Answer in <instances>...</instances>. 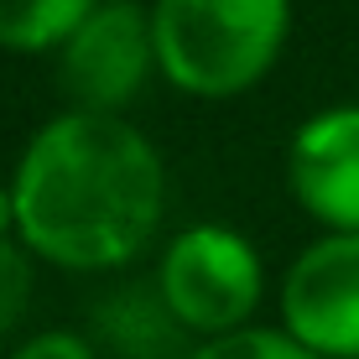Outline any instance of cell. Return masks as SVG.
Listing matches in <instances>:
<instances>
[{
	"instance_id": "obj_5",
	"label": "cell",
	"mask_w": 359,
	"mask_h": 359,
	"mask_svg": "<svg viewBox=\"0 0 359 359\" xmlns=\"http://www.w3.org/2000/svg\"><path fill=\"white\" fill-rule=\"evenodd\" d=\"M276 318L323 359H359V234L323 229L276 281Z\"/></svg>"
},
{
	"instance_id": "obj_9",
	"label": "cell",
	"mask_w": 359,
	"mask_h": 359,
	"mask_svg": "<svg viewBox=\"0 0 359 359\" xmlns=\"http://www.w3.org/2000/svg\"><path fill=\"white\" fill-rule=\"evenodd\" d=\"M188 359H323V354H313L302 339H292L287 328L250 323V328H234V333H219V339L193 344Z\"/></svg>"
},
{
	"instance_id": "obj_1",
	"label": "cell",
	"mask_w": 359,
	"mask_h": 359,
	"mask_svg": "<svg viewBox=\"0 0 359 359\" xmlns=\"http://www.w3.org/2000/svg\"><path fill=\"white\" fill-rule=\"evenodd\" d=\"M16 240L79 276L135 266L167 219V162L130 115L63 109L42 120L11 172Z\"/></svg>"
},
{
	"instance_id": "obj_10",
	"label": "cell",
	"mask_w": 359,
	"mask_h": 359,
	"mask_svg": "<svg viewBox=\"0 0 359 359\" xmlns=\"http://www.w3.org/2000/svg\"><path fill=\"white\" fill-rule=\"evenodd\" d=\"M32 307V250L21 240L0 245V339L27 318Z\"/></svg>"
},
{
	"instance_id": "obj_3",
	"label": "cell",
	"mask_w": 359,
	"mask_h": 359,
	"mask_svg": "<svg viewBox=\"0 0 359 359\" xmlns=\"http://www.w3.org/2000/svg\"><path fill=\"white\" fill-rule=\"evenodd\" d=\"M156 287L177 323L203 344L255 323L266 302V261L250 245V234L219 219H198L162 245Z\"/></svg>"
},
{
	"instance_id": "obj_6",
	"label": "cell",
	"mask_w": 359,
	"mask_h": 359,
	"mask_svg": "<svg viewBox=\"0 0 359 359\" xmlns=\"http://www.w3.org/2000/svg\"><path fill=\"white\" fill-rule=\"evenodd\" d=\"M287 193L313 224L359 234V104H328L292 130Z\"/></svg>"
},
{
	"instance_id": "obj_11",
	"label": "cell",
	"mask_w": 359,
	"mask_h": 359,
	"mask_svg": "<svg viewBox=\"0 0 359 359\" xmlns=\"http://www.w3.org/2000/svg\"><path fill=\"white\" fill-rule=\"evenodd\" d=\"M6 359H99V344L73 328H42L32 339H21Z\"/></svg>"
},
{
	"instance_id": "obj_8",
	"label": "cell",
	"mask_w": 359,
	"mask_h": 359,
	"mask_svg": "<svg viewBox=\"0 0 359 359\" xmlns=\"http://www.w3.org/2000/svg\"><path fill=\"white\" fill-rule=\"evenodd\" d=\"M99 0H0V53H57Z\"/></svg>"
},
{
	"instance_id": "obj_4",
	"label": "cell",
	"mask_w": 359,
	"mask_h": 359,
	"mask_svg": "<svg viewBox=\"0 0 359 359\" xmlns=\"http://www.w3.org/2000/svg\"><path fill=\"white\" fill-rule=\"evenodd\" d=\"M53 57H57V94L73 109L126 115L146 94V83L162 79L151 6H141V0H99L83 16V27Z\"/></svg>"
},
{
	"instance_id": "obj_7",
	"label": "cell",
	"mask_w": 359,
	"mask_h": 359,
	"mask_svg": "<svg viewBox=\"0 0 359 359\" xmlns=\"http://www.w3.org/2000/svg\"><path fill=\"white\" fill-rule=\"evenodd\" d=\"M94 344L120 359H188L198 339L177 323L151 276V287L130 281V287H115L104 302H94Z\"/></svg>"
},
{
	"instance_id": "obj_12",
	"label": "cell",
	"mask_w": 359,
	"mask_h": 359,
	"mask_svg": "<svg viewBox=\"0 0 359 359\" xmlns=\"http://www.w3.org/2000/svg\"><path fill=\"white\" fill-rule=\"evenodd\" d=\"M16 240V208H11V182H0V245Z\"/></svg>"
},
{
	"instance_id": "obj_2",
	"label": "cell",
	"mask_w": 359,
	"mask_h": 359,
	"mask_svg": "<svg viewBox=\"0 0 359 359\" xmlns=\"http://www.w3.org/2000/svg\"><path fill=\"white\" fill-rule=\"evenodd\" d=\"M156 68L188 99H240L271 79L292 36V0H151Z\"/></svg>"
}]
</instances>
